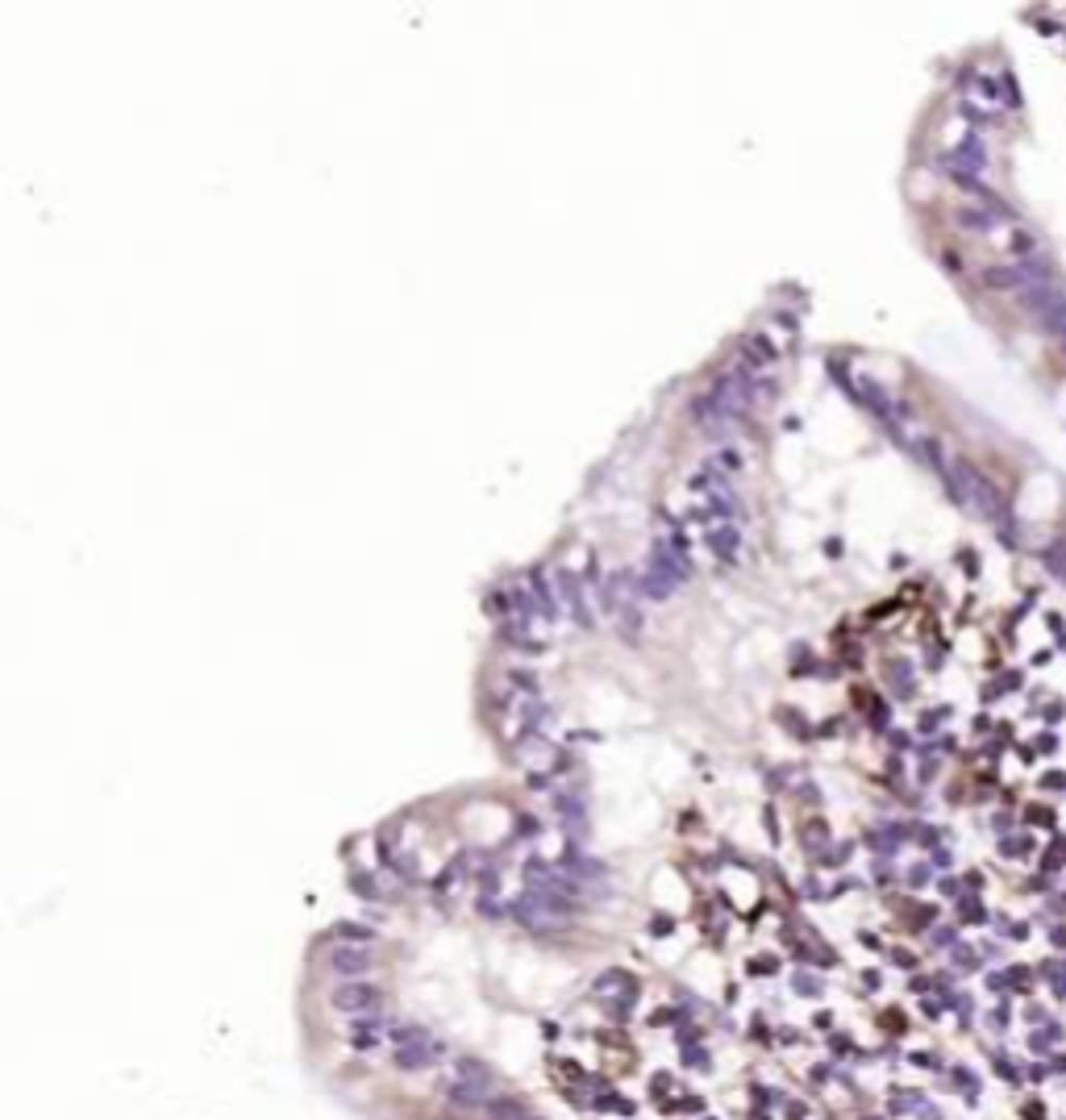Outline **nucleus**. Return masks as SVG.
<instances>
[{"instance_id":"obj_4","label":"nucleus","mask_w":1066,"mask_h":1120,"mask_svg":"<svg viewBox=\"0 0 1066 1120\" xmlns=\"http://www.w3.org/2000/svg\"><path fill=\"white\" fill-rule=\"evenodd\" d=\"M554 591H559V600L571 608V621L580 625V630H587L592 625V608H587V596H583V584H580V575L576 571H554Z\"/></svg>"},{"instance_id":"obj_5","label":"nucleus","mask_w":1066,"mask_h":1120,"mask_svg":"<svg viewBox=\"0 0 1066 1120\" xmlns=\"http://www.w3.org/2000/svg\"><path fill=\"white\" fill-rule=\"evenodd\" d=\"M676 587H679L676 575H667V571H663V567H654L650 558H646V563L633 571V591H642L646 600H671V596H676Z\"/></svg>"},{"instance_id":"obj_1","label":"nucleus","mask_w":1066,"mask_h":1120,"mask_svg":"<svg viewBox=\"0 0 1066 1120\" xmlns=\"http://www.w3.org/2000/svg\"><path fill=\"white\" fill-rule=\"evenodd\" d=\"M392 1037V1067L400 1071H430L446 1058V1041L434 1037L426 1024H396Z\"/></svg>"},{"instance_id":"obj_6","label":"nucleus","mask_w":1066,"mask_h":1120,"mask_svg":"<svg viewBox=\"0 0 1066 1120\" xmlns=\"http://www.w3.org/2000/svg\"><path fill=\"white\" fill-rule=\"evenodd\" d=\"M704 546H709V554H717L721 563H733L737 550H742L737 521H713V525H704Z\"/></svg>"},{"instance_id":"obj_9","label":"nucleus","mask_w":1066,"mask_h":1120,"mask_svg":"<svg viewBox=\"0 0 1066 1120\" xmlns=\"http://www.w3.org/2000/svg\"><path fill=\"white\" fill-rule=\"evenodd\" d=\"M487 1117L492 1120H542L537 1113H530L526 1104H517V1100H509V1096H496L492 1104H487Z\"/></svg>"},{"instance_id":"obj_10","label":"nucleus","mask_w":1066,"mask_h":1120,"mask_svg":"<svg viewBox=\"0 0 1066 1120\" xmlns=\"http://www.w3.org/2000/svg\"><path fill=\"white\" fill-rule=\"evenodd\" d=\"M350 891H354V896H367V900H384L380 883H376L371 875H354L350 879Z\"/></svg>"},{"instance_id":"obj_2","label":"nucleus","mask_w":1066,"mask_h":1120,"mask_svg":"<svg viewBox=\"0 0 1066 1120\" xmlns=\"http://www.w3.org/2000/svg\"><path fill=\"white\" fill-rule=\"evenodd\" d=\"M330 1008L342 1013V1017H380L384 1013V991L367 979H346L342 987L330 991Z\"/></svg>"},{"instance_id":"obj_8","label":"nucleus","mask_w":1066,"mask_h":1120,"mask_svg":"<svg viewBox=\"0 0 1066 1120\" xmlns=\"http://www.w3.org/2000/svg\"><path fill=\"white\" fill-rule=\"evenodd\" d=\"M526 584H530L533 608H537V613H542L546 621H554V617H559V600H554L559 591H554V584H550V580L542 575V571H530V575H526Z\"/></svg>"},{"instance_id":"obj_3","label":"nucleus","mask_w":1066,"mask_h":1120,"mask_svg":"<svg viewBox=\"0 0 1066 1120\" xmlns=\"http://www.w3.org/2000/svg\"><path fill=\"white\" fill-rule=\"evenodd\" d=\"M326 967L334 974H342V979H367V974L376 971V954H371V946H363V941H342V946H334V950L326 954Z\"/></svg>"},{"instance_id":"obj_7","label":"nucleus","mask_w":1066,"mask_h":1120,"mask_svg":"<svg viewBox=\"0 0 1066 1120\" xmlns=\"http://www.w3.org/2000/svg\"><path fill=\"white\" fill-rule=\"evenodd\" d=\"M771 363H776V346H771L767 338L754 334V338L742 341V363H737V367H742L746 375H763Z\"/></svg>"}]
</instances>
